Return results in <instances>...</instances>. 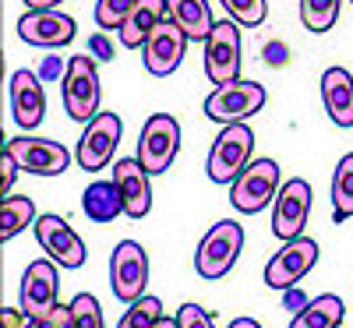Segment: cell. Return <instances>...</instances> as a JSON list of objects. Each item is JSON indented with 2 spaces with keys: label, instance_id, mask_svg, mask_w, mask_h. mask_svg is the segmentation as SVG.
<instances>
[{
  "label": "cell",
  "instance_id": "25",
  "mask_svg": "<svg viewBox=\"0 0 353 328\" xmlns=\"http://www.w3.org/2000/svg\"><path fill=\"white\" fill-rule=\"evenodd\" d=\"M332 216L339 223L353 216V156H343L332 173Z\"/></svg>",
  "mask_w": 353,
  "mask_h": 328
},
{
  "label": "cell",
  "instance_id": "27",
  "mask_svg": "<svg viewBox=\"0 0 353 328\" xmlns=\"http://www.w3.org/2000/svg\"><path fill=\"white\" fill-rule=\"evenodd\" d=\"M163 318V300L159 296H138V300L124 311L121 325L117 328H152Z\"/></svg>",
  "mask_w": 353,
  "mask_h": 328
},
{
  "label": "cell",
  "instance_id": "14",
  "mask_svg": "<svg viewBox=\"0 0 353 328\" xmlns=\"http://www.w3.org/2000/svg\"><path fill=\"white\" fill-rule=\"evenodd\" d=\"M57 265L53 258L46 261H32L21 276V293L18 304L25 311V318H43L57 307V289H61V279H57Z\"/></svg>",
  "mask_w": 353,
  "mask_h": 328
},
{
  "label": "cell",
  "instance_id": "9",
  "mask_svg": "<svg viewBox=\"0 0 353 328\" xmlns=\"http://www.w3.org/2000/svg\"><path fill=\"white\" fill-rule=\"evenodd\" d=\"M205 74L212 85H230L241 74V28L237 21H216L212 36L205 39Z\"/></svg>",
  "mask_w": 353,
  "mask_h": 328
},
{
  "label": "cell",
  "instance_id": "37",
  "mask_svg": "<svg viewBox=\"0 0 353 328\" xmlns=\"http://www.w3.org/2000/svg\"><path fill=\"white\" fill-rule=\"evenodd\" d=\"M152 328H181V321H176V318H166V314H163V318H159V321H156Z\"/></svg>",
  "mask_w": 353,
  "mask_h": 328
},
{
  "label": "cell",
  "instance_id": "30",
  "mask_svg": "<svg viewBox=\"0 0 353 328\" xmlns=\"http://www.w3.org/2000/svg\"><path fill=\"white\" fill-rule=\"evenodd\" d=\"M223 8L230 11V18L237 25H248V28L261 25L265 14H269V4H265V0H223Z\"/></svg>",
  "mask_w": 353,
  "mask_h": 328
},
{
  "label": "cell",
  "instance_id": "5",
  "mask_svg": "<svg viewBox=\"0 0 353 328\" xmlns=\"http://www.w3.org/2000/svg\"><path fill=\"white\" fill-rule=\"evenodd\" d=\"M64 110L71 121H92V116L99 113V71H96V61L92 57H71L68 64V74H64Z\"/></svg>",
  "mask_w": 353,
  "mask_h": 328
},
{
  "label": "cell",
  "instance_id": "12",
  "mask_svg": "<svg viewBox=\"0 0 353 328\" xmlns=\"http://www.w3.org/2000/svg\"><path fill=\"white\" fill-rule=\"evenodd\" d=\"M307 216H311V184L301 176H290L272 201V233L279 240H293V236L304 233Z\"/></svg>",
  "mask_w": 353,
  "mask_h": 328
},
{
  "label": "cell",
  "instance_id": "4",
  "mask_svg": "<svg viewBox=\"0 0 353 328\" xmlns=\"http://www.w3.org/2000/svg\"><path fill=\"white\" fill-rule=\"evenodd\" d=\"M279 187H283V184H279V166H276V159H251L248 170L230 184V201H233V208H237V212L254 216V212H261L265 205L276 201Z\"/></svg>",
  "mask_w": 353,
  "mask_h": 328
},
{
  "label": "cell",
  "instance_id": "21",
  "mask_svg": "<svg viewBox=\"0 0 353 328\" xmlns=\"http://www.w3.org/2000/svg\"><path fill=\"white\" fill-rule=\"evenodd\" d=\"M166 8H170V18L188 32V39L205 43L212 36L216 21H212V11H209L205 0H166Z\"/></svg>",
  "mask_w": 353,
  "mask_h": 328
},
{
  "label": "cell",
  "instance_id": "36",
  "mask_svg": "<svg viewBox=\"0 0 353 328\" xmlns=\"http://www.w3.org/2000/svg\"><path fill=\"white\" fill-rule=\"evenodd\" d=\"M230 328H261V325H258L254 318H233V321H230Z\"/></svg>",
  "mask_w": 353,
  "mask_h": 328
},
{
  "label": "cell",
  "instance_id": "13",
  "mask_svg": "<svg viewBox=\"0 0 353 328\" xmlns=\"http://www.w3.org/2000/svg\"><path fill=\"white\" fill-rule=\"evenodd\" d=\"M8 152L14 156V163L25 170V173H36V176H57L71 166V152L61 145V141H50V138H11Z\"/></svg>",
  "mask_w": 353,
  "mask_h": 328
},
{
  "label": "cell",
  "instance_id": "20",
  "mask_svg": "<svg viewBox=\"0 0 353 328\" xmlns=\"http://www.w3.org/2000/svg\"><path fill=\"white\" fill-rule=\"evenodd\" d=\"M170 18V8H166V0H138L134 11L128 14V21L117 28V36H121V46L124 50H141L145 39L152 36V28L159 21Z\"/></svg>",
  "mask_w": 353,
  "mask_h": 328
},
{
  "label": "cell",
  "instance_id": "23",
  "mask_svg": "<svg viewBox=\"0 0 353 328\" xmlns=\"http://www.w3.org/2000/svg\"><path fill=\"white\" fill-rule=\"evenodd\" d=\"M346 307L336 293H321L314 300L304 304V311H297V318L290 321V328H339Z\"/></svg>",
  "mask_w": 353,
  "mask_h": 328
},
{
  "label": "cell",
  "instance_id": "6",
  "mask_svg": "<svg viewBox=\"0 0 353 328\" xmlns=\"http://www.w3.org/2000/svg\"><path fill=\"white\" fill-rule=\"evenodd\" d=\"M176 152H181V124H176L170 113L149 116V124L141 127L138 156H134V159L156 176V173H166V170L173 166Z\"/></svg>",
  "mask_w": 353,
  "mask_h": 328
},
{
  "label": "cell",
  "instance_id": "38",
  "mask_svg": "<svg viewBox=\"0 0 353 328\" xmlns=\"http://www.w3.org/2000/svg\"><path fill=\"white\" fill-rule=\"evenodd\" d=\"M350 4H353V0H350Z\"/></svg>",
  "mask_w": 353,
  "mask_h": 328
},
{
  "label": "cell",
  "instance_id": "7",
  "mask_svg": "<svg viewBox=\"0 0 353 328\" xmlns=\"http://www.w3.org/2000/svg\"><path fill=\"white\" fill-rule=\"evenodd\" d=\"M318 240L311 236H293V240H283V247L272 254V261L265 265V286L272 289H293L311 268L318 265Z\"/></svg>",
  "mask_w": 353,
  "mask_h": 328
},
{
  "label": "cell",
  "instance_id": "3",
  "mask_svg": "<svg viewBox=\"0 0 353 328\" xmlns=\"http://www.w3.org/2000/svg\"><path fill=\"white\" fill-rule=\"evenodd\" d=\"M265 99H269V92H265V85L258 81H230V85H216V92L205 99V116L216 124H244L248 116H254Z\"/></svg>",
  "mask_w": 353,
  "mask_h": 328
},
{
  "label": "cell",
  "instance_id": "33",
  "mask_svg": "<svg viewBox=\"0 0 353 328\" xmlns=\"http://www.w3.org/2000/svg\"><path fill=\"white\" fill-rule=\"evenodd\" d=\"M0 170H4V176H0V191H4V198H8V191L14 187V176H18V170H21L8 148H4V156H0Z\"/></svg>",
  "mask_w": 353,
  "mask_h": 328
},
{
  "label": "cell",
  "instance_id": "17",
  "mask_svg": "<svg viewBox=\"0 0 353 328\" xmlns=\"http://www.w3.org/2000/svg\"><path fill=\"white\" fill-rule=\"evenodd\" d=\"M149 170H145L138 159H121L113 166V184L121 187L124 198V216L131 219H145L152 212V187H149Z\"/></svg>",
  "mask_w": 353,
  "mask_h": 328
},
{
  "label": "cell",
  "instance_id": "18",
  "mask_svg": "<svg viewBox=\"0 0 353 328\" xmlns=\"http://www.w3.org/2000/svg\"><path fill=\"white\" fill-rule=\"evenodd\" d=\"M11 113L18 127H39L46 116V96H43V81L36 71H14L11 74Z\"/></svg>",
  "mask_w": 353,
  "mask_h": 328
},
{
  "label": "cell",
  "instance_id": "22",
  "mask_svg": "<svg viewBox=\"0 0 353 328\" xmlns=\"http://www.w3.org/2000/svg\"><path fill=\"white\" fill-rule=\"evenodd\" d=\"M81 208L85 216L92 223H113L117 216L124 212V198H121V187H117L113 181H96L92 187L85 191L81 198Z\"/></svg>",
  "mask_w": 353,
  "mask_h": 328
},
{
  "label": "cell",
  "instance_id": "10",
  "mask_svg": "<svg viewBox=\"0 0 353 328\" xmlns=\"http://www.w3.org/2000/svg\"><path fill=\"white\" fill-rule=\"evenodd\" d=\"M188 43H191L188 32H184V28L176 25L173 18L159 21V25L152 28V36L145 39V46H141V64H145V71L156 74V78L173 74L176 68H181V61H184Z\"/></svg>",
  "mask_w": 353,
  "mask_h": 328
},
{
  "label": "cell",
  "instance_id": "11",
  "mask_svg": "<svg viewBox=\"0 0 353 328\" xmlns=\"http://www.w3.org/2000/svg\"><path fill=\"white\" fill-rule=\"evenodd\" d=\"M121 131H124V124H121V116H117V113H96L92 121H88V127L81 131L78 152H74L78 166L88 170V173L103 170L113 159V152H117Z\"/></svg>",
  "mask_w": 353,
  "mask_h": 328
},
{
  "label": "cell",
  "instance_id": "15",
  "mask_svg": "<svg viewBox=\"0 0 353 328\" xmlns=\"http://www.w3.org/2000/svg\"><path fill=\"white\" fill-rule=\"evenodd\" d=\"M36 240L61 268H81L85 265V254H88L85 240L61 216H39L36 219Z\"/></svg>",
  "mask_w": 353,
  "mask_h": 328
},
{
  "label": "cell",
  "instance_id": "34",
  "mask_svg": "<svg viewBox=\"0 0 353 328\" xmlns=\"http://www.w3.org/2000/svg\"><path fill=\"white\" fill-rule=\"evenodd\" d=\"M21 318H25L21 307H4V328H21Z\"/></svg>",
  "mask_w": 353,
  "mask_h": 328
},
{
  "label": "cell",
  "instance_id": "26",
  "mask_svg": "<svg viewBox=\"0 0 353 328\" xmlns=\"http://www.w3.org/2000/svg\"><path fill=\"white\" fill-rule=\"evenodd\" d=\"M339 4L343 0H301V21L307 32L321 36V32H329V28L336 25L339 18Z\"/></svg>",
  "mask_w": 353,
  "mask_h": 328
},
{
  "label": "cell",
  "instance_id": "28",
  "mask_svg": "<svg viewBox=\"0 0 353 328\" xmlns=\"http://www.w3.org/2000/svg\"><path fill=\"white\" fill-rule=\"evenodd\" d=\"M134 4L138 0H96V25L103 32H117L134 11Z\"/></svg>",
  "mask_w": 353,
  "mask_h": 328
},
{
  "label": "cell",
  "instance_id": "16",
  "mask_svg": "<svg viewBox=\"0 0 353 328\" xmlns=\"http://www.w3.org/2000/svg\"><path fill=\"white\" fill-rule=\"evenodd\" d=\"M18 36L28 46H68L74 39V18L61 11H25L18 18Z\"/></svg>",
  "mask_w": 353,
  "mask_h": 328
},
{
  "label": "cell",
  "instance_id": "19",
  "mask_svg": "<svg viewBox=\"0 0 353 328\" xmlns=\"http://www.w3.org/2000/svg\"><path fill=\"white\" fill-rule=\"evenodd\" d=\"M321 99L336 127H353V74L346 68H329L321 74Z\"/></svg>",
  "mask_w": 353,
  "mask_h": 328
},
{
  "label": "cell",
  "instance_id": "29",
  "mask_svg": "<svg viewBox=\"0 0 353 328\" xmlns=\"http://www.w3.org/2000/svg\"><path fill=\"white\" fill-rule=\"evenodd\" d=\"M71 328H106L103 325V307L92 293H78L71 300Z\"/></svg>",
  "mask_w": 353,
  "mask_h": 328
},
{
  "label": "cell",
  "instance_id": "35",
  "mask_svg": "<svg viewBox=\"0 0 353 328\" xmlns=\"http://www.w3.org/2000/svg\"><path fill=\"white\" fill-rule=\"evenodd\" d=\"M57 4H61V0H25L28 11H57Z\"/></svg>",
  "mask_w": 353,
  "mask_h": 328
},
{
  "label": "cell",
  "instance_id": "32",
  "mask_svg": "<svg viewBox=\"0 0 353 328\" xmlns=\"http://www.w3.org/2000/svg\"><path fill=\"white\" fill-rule=\"evenodd\" d=\"M176 321H181V328H216L212 314L198 307V304H184L181 311H176Z\"/></svg>",
  "mask_w": 353,
  "mask_h": 328
},
{
  "label": "cell",
  "instance_id": "31",
  "mask_svg": "<svg viewBox=\"0 0 353 328\" xmlns=\"http://www.w3.org/2000/svg\"><path fill=\"white\" fill-rule=\"evenodd\" d=\"M25 328H71V304H57L43 318H28Z\"/></svg>",
  "mask_w": 353,
  "mask_h": 328
},
{
  "label": "cell",
  "instance_id": "24",
  "mask_svg": "<svg viewBox=\"0 0 353 328\" xmlns=\"http://www.w3.org/2000/svg\"><path fill=\"white\" fill-rule=\"evenodd\" d=\"M32 219H39L32 198H4V205H0V236L11 240L25 226H32Z\"/></svg>",
  "mask_w": 353,
  "mask_h": 328
},
{
  "label": "cell",
  "instance_id": "2",
  "mask_svg": "<svg viewBox=\"0 0 353 328\" xmlns=\"http://www.w3.org/2000/svg\"><path fill=\"white\" fill-rule=\"evenodd\" d=\"M254 152V131L248 124H226L209 152V181L212 184H233L248 170Z\"/></svg>",
  "mask_w": 353,
  "mask_h": 328
},
{
  "label": "cell",
  "instance_id": "8",
  "mask_svg": "<svg viewBox=\"0 0 353 328\" xmlns=\"http://www.w3.org/2000/svg\"><path fill=\"white\" fill-rule=\"evenodd\" d=\"M110 286L113 296L124 304H134L138 296H145V286H149V254H145L141 244L124 240L117 244L110 254Z\"/></svg>",
  "mask_w": 353,
  "mask_h": 328
},
{
  "label": "cell",
  "instance_id": "1",
  "mask_svg": "<svg viewBox=\"0 0 353 328\" xmlns=\"http://www.w3.org/2000/svg\"><path fill=\"white\" fill-rule=\"evenodd\" d=\"M241 251H244V226L237 219H223L201 236V244L194 251V272L209 283L223 279L237 265Z\"/></svg>",
  "mask_w": 353,
  "mask_h": 328
}]
</instances>
